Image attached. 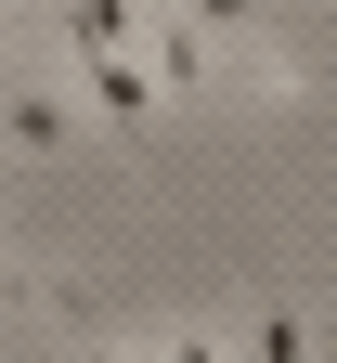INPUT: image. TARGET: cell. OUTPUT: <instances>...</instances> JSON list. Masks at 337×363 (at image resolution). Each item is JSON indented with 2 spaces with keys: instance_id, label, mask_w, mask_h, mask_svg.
<instances>
[{
  "instance_id": "6da1fadb",
  "label": "cell",
  "mask_w": 337,
  "mask_h": 363,
  "mask_svg": "<svg viewBox=\"0 0 337 363\" xmlns=\"http://www.w3.org/2000/svg\"><path fill=\"white\" fill-rule=\"evenodd\" d=\"M78 78H91V104H104L117 143L156 156V78H143V52H78Z\"/></svg>"
},
{
  "instance_id": "7a4b0ae2",
  "label": "cell",
  "mask_w": 337,
  "mask_h": 363,
  "mask_svg": "<svg viewBox=\"0 0 337 363\" xmlns=\"http://www.w3.org/2000/svg\"><path fill=\"white\" fill-rule=\"evenodd\" d=\"M0 143H13V156H65V143H78L65 78H13V91H0Z\"/></svg>"
},
{
  "instance_id": "3957f363",
  "label": "cell",
  "mask_w": 337,
  "mask_h": 363,
  "mask_svg": "<svg viewBox=\"0 0 337 363\" xmlns=\"http://www.w3.org/2000/svg\"><path fill=\"white\" fill-rule=\"evenodd\" d=\"M143 26H156V0H53L65 65H78V52H143Z\"/></svg>"
},
{
  "instance_id": "277c9868",
  "label": "cell",
  "mask_w": 337,
  "mask_h": 363,
  "mask_svg": "<svg viewBox=\"0 0 337 363\" xmlns=\"http://www.w3.org/2000/svg\"><path fill=\"white\" fill-rule=\"evenodd\" d=\"M130 363H233V337H208V325H169V350H130Z\"/></svg>"
},
{
  "instance_id": "5b68a950",
  "label": "cell",
  "mask_w": 337,
  "mask_h": 363,
  "mask_svg": "<svg viewBox=\"0 0 337 363\" xmlns=\"http://www.w3.org/2000/svg\"><path fill=\"white\" fill-rule=\"evenodd\" d=\"M78 363H130V350H117V337H78Z\"/></svg>"
},
{
  "instance_id": "8992f818",
  "label": "cell",
  "mask_w": 337,
  "mask_h": 363,
  "mask_svg": "<svg viewBox=\"0 0 337 363\" xmlns=\"http://www.w3.org/2000/svg\"><path fill=\"white\" fill-rule=\"evenodd\" d=\"M0 286H13V298H53V286H26V272H0Z\"/></svg>"
},
{
  "instance_id": "52a82bcc",
  "label": "cell",
  "mask_w": 337,
  "mask_h": 363,
  "mask_svg": "<svg viewBox=\"0 0 337 363\" xmlns=\"http://www.w3.org/2000/svg\"><path fill=\"white\" fill-rule=\"evenodd\" d=\"M0 39H13V0H0Z\"/></svg>"
}]
</instances>
